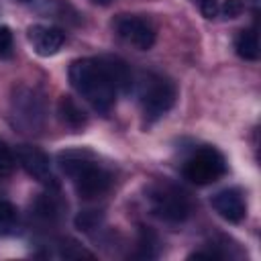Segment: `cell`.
Segmentation results:
<instances>
[{
  "label": "cell",
  "instance_id": "obj_1",
  "mask_svg": "<svg viewBox=\"0 0 261 261\" xmlns=\"http://www.w3.org/2000/svg\"><path fill=\"white\" fill-rule=\"evenodd\" d=\"M59 165L65 175L71 177V184L82 200H100L112 188V173L92 159L86 151H65L59 155Z\"/></svg>",
  "mask_w": 261,
  "mask_h": 261
},
{
  "label": "cell",
  "instance_id": "obj_2",
  "mask_svg": "<svg viewBox=\"0 0 261 261\" xmlns=\"http://www.w3.org/2000/svg\"><path fill=\"white\" fill-rule=\"evenodd\" d=\"M69 82L98 112H108L116 102L118 92L100 59H75L69 65Z\"/></svg>",
  "mask_w": 261,
  "mask_h": 261
},
{
  "label": "cell",
  "instance_id": "obj_3",
  "mask_svg": "<svg viewBox=\"0 0 261 261\" xmlns=\"http://www.w3.org/2000/svg\"><path fill=\"white\" fill-rule=\"evenodd\" d=\"M175 98H177V88L169 77L159 73H147L143 77L139 88V102L147 122H155L157 118L167 114L175 104Z\"/></svg>",
  "mask_w": 261,
  "mask_h": 261
},
{
  "label": "cell",
  "instance_id": "obj_4",
  "mask_svg": "<svg viewBox=\"0 0 261 261\" xmlns=\"http://www.w3.org/2000/svg\"><path fill=\"white\" fill-rule=\"evenodd\" d=\"M12 124L24 133H37L45 122V100L35 88L20 86L10 100Z\"/></svg>",
  "mask_w": 261,
  "mask_h": 261
},
{
  "label": "cell",
  "instance_id": "obj_5",
  "mask_svg": "<svg viewBox=\"0 0 261 261\" xmlns=\"http://www.w3.org/2000/svg\"><path fill=\"white\" fill-rule=\"evenodd\" d=\"M147 202L151 212L165 222H181L190 216L188 196L171 184H157L149 188Z\"/></svg>",
  "mask_w": 261,
  "mask_h": 261
},
{
  "label": "cell",
  "instance_id": "obj_6",
  "mask_svg": "<svg viewBox=\"0 0 261 261\" xmlns=\"http://www.w3.org/2000/svg\"><path fill=\"white\" fill-rule=\"evenodd\" d=\"M226 173V163L214 147L196 149L184 163V177L196 186H208Z\"/></svg>",
  "mask_w": 261,
  "mask_h": 261
},
{
  "label": "cell",
  "instance_id": "obj_7",
  "mask_svg": "<svg viewBox=\"0 0 261 261\" xmlns=\"http://www.w3.org/2000/svg\"><path fill=\"white\" fill-rule=\"evenodd\" d=\"M114 33L130 47L147 51L155 43V24L143 14H118L112 22Z\"/></svg>",
  "mask_w": 261,
  "mask_h": 261
},
{
  "label": "cell",
  "instance_id": "obj_8",
  "mask_svg": "<svg viewBox=\"0 0 261 261\" xmlns=\"http://www.w3.org/2000/svg\"><path fill=\"white\" fill-rule=\"evenodd\" d=\"M16 161L20 163V167L37 181L45 184V186H55L53 181V173H51V165H49V157L33 145H20L16 149Z\"/></svg>",
  "mask_w": 261,
  "mask_h": 261
},
{
  "label": "cell",
  "instance_id": "obj_9",
  "mask_svg": "<svg viewBox=\"0 0 261 261\" xmlns=\"http://www.w3.org/2000/svg\"><path fill=\"white\" fill-rule=\"evenodd\" d=\"M212 208L228 222H241L247 214V202L239 188H226L212 196Z\"/></svg>",
  "mask_w": 261,
  "mask_h": 261
},
{
  "label": "cell",
  "instance_id": "obj_10",
  "mask_svg": "<svg viewBox=\"0 0 261 261\" xmlns=\"http://www.w3.org/2000/svg\"><path fill=\"white\" fill-rule=\"evenodd\" d=\"M29 41L33 45V49L37 51V55L41 57H51L55 55L63 43H65V35L61 29L57 27H47V24H35L29 29Z\"/></svg>",
  "mask_w": 261,
  "mask_h": 261
},
{
  "label": "cell",
  "instance_id": "obj_11",
  "mask_svg": "<svg viewBox=\"0 0 261 261\" xmlns=\"http://www.w3.org/2000/svg\"><path fill=\"white\" fill-rule=\"evenodd\" d=\"M110 77V82L114 84L116 92H128L133 88V71L126 65V61H122L116 55H102L98 57Z\"/></svg>",
  "mask_w": 261,
  "mask_h": 261
},
{
  "label": "cell",
  "instance_id": "obj_12",
  "mask_svg": "<svg viewBox=\"0 0 261 261\" xmlns=\"http://www.w3.org/2000/svg\"><path fill=\"white\" fill-rule=\"evenodd\" d=\"M234 49H237V55L247 59V61L259 59V35H257V31L255 29L241 31L234 39Z\"/></svg>",
  "mask_w": 261,
  "mask_h": 261
},
{
  "label": "cell",
  "instance_id": "obj_13",
  "mask_svg": "<svg viewBox=\"0 0 261 261\" xmlns=\"http://www.w3.org/2000/svg\"><path fill=\"white\" fill-rule=\"evenodd\" d=\"M59 116H61V120L67 124V126H71V128H82L84 124H86V112L77 106V102L73 100V98H69V96H63L61 100H59Z\"/></svg>",
  "mask_w": 261,
  "mask_h": 261
},
{
  "label": "cell",
  "instance_id": "obj_14",
  "mask_svg": "<svg viewBox=\"0 0 261 261\" xmlns=\"http://www.w3.org/2000/svg\"><path fill=\"white\" fill-rule=\"evenodd\" d=\"M35 210H37V216H41L43 220H57L63 210V204L57 198V194L47 192V194H41V198L35 202Z\"/></svg>",
  "mask_w": 261,
  "mask_h": 261
},
{
  "label": "cell",
  "instance_id": "obj_15",
  "mask_svg": "<svg viewBox=\"0 0 261 261\" xmlns=\"http://www.w3.org/2000/svg\"><path fill=\"white\" fill-rule=\"evenodd\" d=\"M18 226V212L16 208L6 202V200H0V234H10L14 232Z\"/></svg>",
  "mask_w": 261,
  "mask_h": 261
},
{
  "label": "cell",
  "instance_id": "obj_16",
  "mask_svg": "<svg viewBox=\"0 0 261 261\" xmlns=\"http://www.w3.org/2000/svg\"><path fill=\"white\" fill-rule=\"evenodd\" d=\"M14 165H16V155L0 139V175H10L14 171Z\"/></svg>",
  "mask_w": 261,
  "mask_h": 261
},
{
  "label": "cell",
  "instance_id": "obj_17",
  "mask_svg": "<svg viewBox=\"0 0 261 261\" xmlns=\"http://www.w3.org/2000/svg\"><path fill=\"white\" fill-rule=\"evenodd\" d=\"M243 10H245L243 0H224L220 6V12L224 18H237L243 14Z\"/></svg>",
  "mask_w": 261,
  "mask_h": 261
},
{
  "label": "cell",
  "instance_id": "obj_18",
  "mask_svg": "<svg viewBox=\"0 0 261 261\" xmlns=\"http://www.w3.org/2000/svg\"><path fill=\"white\" fill-rule=\"evenodd\" d=\"M12 45H14V39H12L10 29L0 24V57H10L12 55Z\"/></svg>",
  "mask_w": 261,
  "mask_h": 261
},
{
  "label": "cell",
  "instance_id": "obj_19",
  "mask_svg": "<svg viewBox=\"0 0 261 261\" xmlns=\"http://www.w3.org/2000/svg\"><path fill=\"white\" fill-rule=\"evenodd\" d=\"M196 2L200 4V10H202V14H204L206 18H212V16L216 14V10H218L216 0H196Z\"/></svg>",
  "mask_w": 261,
  "mask_h": 261
},
{
  "label": "cell",
  "instance_id": "obj_20",
  "mask_svg": "<svg viewBox=\"0 0 261 261\" xmlns=\"http://www.w3.org/2000/svg\"><path fill=\"white\" fill-rule=\"evenodd\" d=\"M92 2H94V4H100V6H108L112 0H92Z\"/></svg>",
  "mask_w": 261,
  "mask_h": 261
}]
</instances>
